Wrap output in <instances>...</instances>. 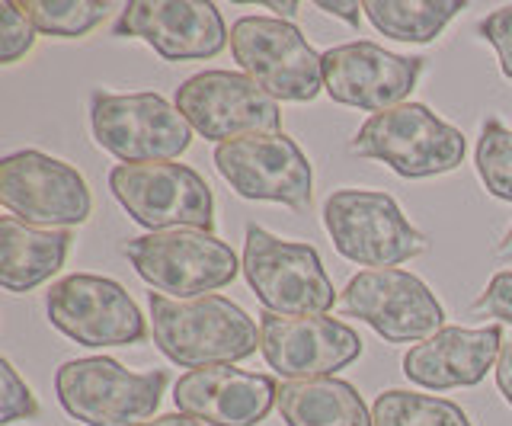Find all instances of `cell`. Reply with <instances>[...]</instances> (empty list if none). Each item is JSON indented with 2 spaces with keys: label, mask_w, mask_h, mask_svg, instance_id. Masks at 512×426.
Listing matches in <instances>:
<instances>
[{
  "label": "cell",
  "mask_w": 512,
  "mask_h": 426,
  "mask_svg": "<svg viewBox=\"0 0 512 426\" xmlns=\"http://www.w3.org/2000/svg\"><path fill=\"white\" fill-rule=\"evenodd\" d=\"M503 353V327H442L429 340L410 346L400 359L413 385L429 391L474 388L487 378Z\"/></svg>",
  "instance_id": "obj_19"
},
{
  "label": "cell",
  "mask_w": 512,
  "mask_h": 426,
  "mask_svg": "<svg viewBox=\"0 0 512 426\" xmlns=\"http://www.w3.org/2000/svg\"><path fill=\"white\" fill-rule=\"evenodd\" d=\"M90 129L96 145L122 164L176 161L192 145V125L160 93L96 90L90 97Z\"/></svg>",
  "instance_id": "obj_6"
},
{
  "label": "cell",
  "mask_w": 512,
  "mask_h": 426,
  "mask_svg": "<svg viewBox=\"0 0 512 426\" xmlns=\"http://www.w3.org/2000/svg\"><path fill=\"white\" fill-rule=\"evenodd\" d=\"M16 7L26 13L36 33L58 39H80L103 26L112 10L122 13V7L109 0H16Z\"/></svg>",
  "instance_id": "obj_23"
},
{
  "label": "cell",
  "mask_w": 512,
  "mask_h": 426,
  "mask_svg": "<svg viewBox=\"0 0 512 426\" xmlns=\"http://www.w3.org/2000/svg\"><path fill=\"white\" fill-rule=\"evenodd\" d=\"M474 314H487V318H496L512 327V270L496 273L487 289L477 295V302L471 305Z\"/></svg>",
  "instance_id": "obj_29"
},
{
  "label": "cell",
  "mask_w": 512,
  "mask_h": 426,
  "mask_svg": "<svg viewBox=\"0 0 512 426\" xmlns=\"http://www.w3.org/2000/svg\"><path fill=\"white\" fill-rule=\"evenodd\" d=\"M215 167L237 196L308 212L314 196V170L308 154L285 132L224 141L215 148Z\"/></svg>",
  "instance_id": "obj_13"
},
{
  "label": "cell",
  "mask_w": 512,
  "mask_h": 426,
  "mask_svg": "<svg viewBox=\"0 0 512 426\" xmlns=\"http://www.w3.org/2000/svg\"><path fill=\"white\" fill-rule=\"evenodd\" d=\"M151 330L157 350L189 372L234 366L260 350V327L224 295L170 298L151 292Z\"/></svg>",
  "instance_id": "obj_1"
},
{
  "label": "cell",
  "mask_w": 512,
  "mask_h": 426,
  "mask_svg": "<svg viewBox=\"0 0 512 426\" xmlns=\"http://www.w3.org/2000/svg\"><path fill=\"white\" fill-rule=\"evenodd\" d=\"M125 257L154 292L170 298H199L224 289L244 270L231 244L199 228L141 234L125 244Z\"/></svg>",
  "instance_id": "obj_5"
},
{
  "label": "cell",
  "mask_w": 512,
  "mask_h": 426,
  "mask_svg": "<svg viewBox=\"0 0 512 426\" xmlns=\"http://www.w3.org/2000/svg\"><path fill=\"white\" fill-rule=\"evenodd\" d=\"M496 388H500L503 401L512 407V343H503V353L496 359Z\"/></svg>",
  "instance_id": "obj_31"
},
{
  "label": "cell",
  "mask_w": 512,
  "mask_h": 426,
  "mask_svg": "<svg viewBox=\"0 0 512 426\" xmlns=\"http://www.w3.org/2000/svg\"><path fill=\"white\" fill-rule=\"evenodd\" d=\"M141 426H208L205 420H196V417H189V414H160L148 423H141Z\"/></svg>",
  "instance_id": "obj_32"
},
{
  "label": "cell",
  "mask_w": 512,
  "mask_h": 426,
  "mask_svg": "<svg viewBox=\"0 0 512 426\" xmlns=\"http://www.w3.org/2000/svg\"><path fill=\"white\" fill-rule=\"evenodd\" d=\"M285 426H375L362 394L343 378H304L279 388Z\"/></svg>",
  "instance_id": "obj_21"
},
{
  "label": "cell",
  "mask_w": 512,
  "mask_h": 426,
  "mask_svg": "<svg viewBox=\"0 0 512 426\" xmlns=\"http://www.w3.org/2000/svg\"><path fill=\"white\" fill-rule=\"evenodd\" d=\"M493 254L500 257V260H512V225H509V231L503 234V241L496 244V250H493Z\"/></svg>",
  "instance_id": "obj_34"
},
{
  "label": "cell",
  "mask_w": 512,
  "mask_h": 426,
  "mask_svg": "<svg viewBox=\"0 0 512 426\" xmlns=\"http://www.w3.org/2000/svg\"><path fill=\"white\" fill-rule=\"evenodd\" d=\"M109 189L122 209L132 215V222L141 228H215L212 186L186 164H119L109 170Z\"/></svg>",
  "instance_id": "obj_8"
},
{
  "label": "cell",
  "mask_w": 512,
  "mask_h": 426,
  "mask_svg": "<svg viewBox=\"0 0 512 426\" xmlns=\"http://www.w3.org/2000/svg\"><path fill=\"white\" fill-rule=\"evenodd\" d=\"M74 244L71 228H36L20 218H0V286L26 295L52 279Z\"/></svg>",
  "instance_id": "obj_20"
},
{
  "label": "cell",
  "mask_w": 512,
  "mask_h": 426,
  "mask_svg": "<svg viewBox=\"0 0 512 426\" xmlns=\"http://www.w3.org/2000/svg\"><path fill=\"white\" fill-rule=\"evenodd\" d=\"M480 36H484L496 49V58H500V71L512 81V4L487 13V17L480 20Z\"/></svg>",
  "instance_id": "obj_28"
},
{
  "label": "cell",
  "mask_w": 512,
  "mask_h": 426,
  "mask_svg": "<svg viewBox=\"0 0 512 426\" xmlns=\"http://www.w3.org/2000/svg\"><path fill=\"white\" fill-rule=\"evenodd\" d=\"M346 318H359L388 343H423L439 334L445 311L420 276L407 270H362L340 292Z\"/></svg>",
  "instance_id": "obj_12"
},
{
  "label": "cell",
  "mask_w": 512,
  "mask_h": 426,
  "mask_svg": "<svg viewBox=\"0 0 512 426\" xmlns=\"http://www.w3.org/2000/svg\"><path fill=\"white\" fill-rule=\"evenodd\" d=\"M167 382L164 369L128 372L109 356H84L55 372V394L64 414L87 426H141L157 414Z\"/></svg>",
  "instance_id": "obj_2"
},
{
  "label": "cell",
  "mask_w": 512,
  "mask_h": 426,
  "mask_svg": "<svg viewBox=\"0 0 512 426\" xmlns=\"http://www.w3.org/2000/svg\"><path fill=\"white\" fill-rule=\"evenodd\" d=\"M324 228L336 254L372 270H397V263L423 257L429 241L416 231L400 205L378 189H336L324 202Z\"/></svg>",
  "instance_id": "obj_4"
},
{
  "label": "cell",
  "mask_w": 512,
  "mask_h": 426,
  "mask_svg": "<svg viewBox=\"0 0 512 426\" xmlns=\"http://www.w3.org/2000/svg\"><path fill=\"white\" fill-rule=\"evenodd\" d=\"M266 7H269V10H276V13H279V20H285V23H292V20H295V13H298V4H295V0H288V4H276V0H269Z\"/></svg>",
  "instance_id": "obj_33"
},
{
  "label": "cell",
  "mask_w": 512,
  "mask_h": 426,
  "mask_svg": "<svg viewBox=\"0 0 512 426\" xmlns=\"http://www.w3.org/2000/svg\"><path fill=\"white\" fill-rule=\"evenodd\" d=\"M45 314L55 330L80 346H132L148 340V324L135 298L106 276H64L48 289Z\"/></svg>",
  "instance_id": "obj_14"
},
{
  "label": "cell",
  "mask_w": 512,
  "mask_h": 426,
  "mask_svg": "<svg viewBox=\"0 0 512 426\" xmlns=\"http://www.w3.org/2000/svg\"><path fill=\"white\" fill-rule=\"evenodd\" d=\"M244 276L266 311L276 314H327L340 305L333 282L311 244L282 241L260 225H247Z\"/></svg>",
  "instance_id": "obj_7"
},
{
  "label": "cell",
  "mask_w": 512,
  "mask_h": 426,
  "mask_svg": "<svg viewBox=\"0 0 512 426\" xmlns=\"http://www.w3.org/2000/svg\"><path fill=\"white\" fill-rule=\"evenodd\" d=\"M231 55L276 100L311 103L324 90V61L295 23L240 17L231 26Z\"/></svg>",
  "instance_id": "obj_9"
},
{
  "label": "cell",
  "mask_w": 512,
  "mask_h": 426,
  "mask_svg": "<svg viewBox=\"0 0 512 426\" xmlns=\"http://www.w3.org/2000/svg\"><path fill=\"white\" fill-rule=\"evenodd\" d=\"M317 10H324V13H330V17L343 20L349 26H359L365 4H359V0H317Z\"/></svg>",
  "instance_id": "obj_30"
},
{
  "label": "cell",
  "mask_w": 512,
  "mask_h": 426,
  "mask_svg": "<svg viewBox=\"0 0 512 426\" xmlns=\"http://www.w3.org/2000/svg\"><path fill=\"white\" fill-rule=\"evenodd\" d=\"M39 417V401L32 388L20 378L10 359H0V423H20V420H36Z\"/></svg>",
  "instance_id": "obj_26"
},
{
  "label": "cell",
  "mask_w": 512,
  "mask_h": 426,
  "mask_svg": "<svg viewBox=\"0 0 512 426\" xmlns=\"http://www.w3.org/2000/svg\"><path fill=\"white\" fill-rule=\"evenodd\" d=\"M176 109L208 141H234L247 135L282 132L279 100L237 71H202L176 87Z\"/></svg>",
  "instance_id": "obj_11"
},
{
  "label": "cell",
  "mask_w": 512,
  "mask_h": 426,
  "mask_svg": "<svg viewBox=\"0 0 512 426\" xmlns=\"http://www.w3.org/2000/svg\"><path fill=\"white\" fill-rule=\"evenodd\" d=\"M260 353L269 369L288 378H330L362 356V337L327 314H260Z\"/></svg>",
  "instance_id": "obj_15"
},
{
  "label": "cell",
  "mask_w": 512,
  "mask_h": 426,
  "mask_svg": "<svg viewBox=\"0 0 512 426\" xmlns=\"http://www.w3.org/2000/svg\"><path fill=\"white\" fill-rule=\"evenodd\" d=\"M474 167L493 199L512 202V129L500 119H487L477 138Z\"/></svg>",
  "instance_id": "obj_25"
},
{
  "label": "cell",
  "mask_w": 512,
  "mask_h": 426,
  "mask_svg": "<svg viewBox=\"0 0 512 426\" xmlns=\"http://www.w3.org/2000/svg\"><path fill=\"white\" fill-rule=\"evenodd\" d=\"M180 414L205 420L208 426H256L279 404V385L272 375H256L234 366H205L180 375L173 385Z\"/></svg>",
  "instance_id": "obj_18"
},
{
  "label": "cell",
  "mask_w": 512,
  "mask_h": 426,
  "mask_svg": "<svg viewBox=\"0 0 512 426\" xmlns=\"http://www.w3.org/2000/svg\"><path fill=\"white\" fill-rule=\"evenodd\" d=\"M112 36L141 39L164 61H205L224 52L231 42L228 26L215 4L199 0H132L122 13Z\"/></svg>",
  "instance_id": "obj_16"
},
{
  "label": "cell",
  "mask_w": 512,
  "mask_h": 426,
  "mask_svg": "<svg viewBox=\"0 0 512 426\" xmlns=\"http://www.w3.org/2000/svg\"><path fill=\"white\" fill-rule=\"evenodd\" d=\"M324 90L333 103L384 113L404 103L423 74V58H407L375 42H346L320 55Z\"/></svg>",
  "instance_id": "obj_17"
},
{
  "label": "cell",
  "mask_w": 512,
  "mask_h": 426,
  "mask_svg": "<svg viewBox=\"0 0 512 426\" xmlns=\"http://www.w3.org/2000/svg\"><path fill=\"white\" fill-rule=\"evenodd\" d=\"M0 202L36 228H74L93 212V196L80 170L42 151H16L0 161Z\"/></svg>",
  "instance_id": "obj_10"
},
{
  "label": "cell",
  "mask_w": 512,
  "mask_h": 426,
  "mask_svg": "<svg viewBox=\"0 0 512 426\" xmlns=\"http://www.w3.org/2000/svg\"><path fill=\"white\" fill-rule=\"evenodd\" d=\"M36 45V26L26 20V13L16 7V0L0 4V61L13 65Z\"/></svg>",
  "instance_id": "obj_27"
},
{
  "label": "cell",
  "mask_w": 512,
  "mask_h": 426,
  "mask_svg": "<svg viewBox=\"0 0 512 426\" xmlns=\"http://www.w3.org/2000/svg\"><path fill=\"white\" fill-rule=\"evenodd\" d=\"M464 10L461 0H365V17L397 42L426 45Z\"/></svg>",
  "instance_id": "obj_22"
},
{
  "label": "cell",
  "mask_w": 512,
  "mask_h": 426,
  "mask_svg": "<svg viewBox=\"0 0 512 426\" xmlns=\"http://www.w3.org/2000/svg\"><path fill=\"white\" fill-rule=\"evenodd\" d=\"M375 426H471L468 414L455 404L420 391H381L372 404Z\"/></svg>",
  "instance_id": "obj_24"
},
{
  "label": "cell",
  "mask_w": 512,
  "mask_h": 426,
  "mask_svg": "<svg viewBox=\"0 0 512 426\" xmlns=\"http://www.w3.org/2000/svg\"><path fill=\"white\" fill-rule=\"evenodd\" d=\"M349 151L388 164L407 180H426L461 167L468 145L461 129L439 119L429 106L400 103L368 119L349 141Z\"/></svg>",
  "instance_id": "obj_3"
}]
</instances>
